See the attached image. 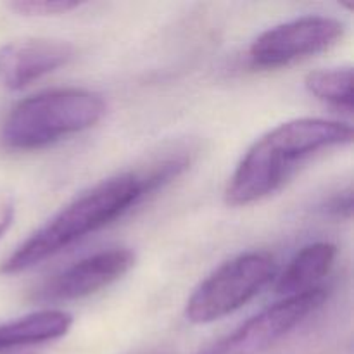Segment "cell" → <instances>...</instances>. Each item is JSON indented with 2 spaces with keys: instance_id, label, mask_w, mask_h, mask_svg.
Listing matches in <instances>:
<instances>
[{
  "instance_id": "8",
  "label": "cell",
  "mask_w": 354,
  "mask_h": 354,
  "mask_svg": "<svg viewBox=\"0 0 354 354\" xmlns=\"http://www.w3.org/2000/svg\"><path fill=\"white\" fill-rule=\"evenodd\" d=\"M75 47L50 38H28L0 47V86L23 90L44 76L69 64Z\"/></svg>"
},
{
  "instance_id": "12",
  "label": "cell",
  "mask_w": 354,
  "mask_h": 354,
  "mask_svg": "<svg viewBox=\"0 0 354 354\" xmlns=\"http://www.w3.org/2000/svg\"><path fill=\"white\" fill-rule=\"evenodd\" d=\"M82 6L73 0H17L10 2L9 9L16 10L21 16H59Z\"/></svg>"
},
{
  "instance_id": "3",
  "label": "cell",
  "mask_w": 354,
  "mask_h": 354,
  "mask_svg": "<svg viewBox=\"0 0 354 354\" xmlns=\"http://www.w3.org/2000/svg\"><path fill=\"white\" fill-rule=\"evenodd\" d=\"M106 100L86 88H54L19 100L3 120L0 142L10 151H40L95 127Z\"/></svg>"
},
{
  "instance_id": "2",
  "label": "cell",
  "mask_w": 354,
  "mask_h": 354,
  "mask_svg": "<svg viewBox=\"0 0 354 354\" xmlns=\"http://www.w3.org/2000/svg\"><path fill=\"white\" fill-rule=\"evenodd\" d=\"M353 142L351 124L324 118H297L254 142L230 176L225 201L244 207L275 194L297 166L318 152Z\"/></svg>"
},
{
  "instance_id": "6",
  "label": "cell",
  "mask_w": 354,
  "mask_h": 354,
  "mask_svg": "<svg viewBox=\"0 0 354 354\" xmlns=\"http://www.w3.org/2000/svg\"><path fill=\"white\" fill-rule=\"evenodd\" d=\"M327 299L325 287L283 297L221 337L201 354H263L299 327Z\"/></svg>"
},
{
  "instance_id": "5",
  "label": "cell",
  "mask_w": 354,
  "mask_h": 354,
  "mask_svg": "<svg viewBox=\"0 0 354 354\" xmlns=\"http://www.w3.org/2000/svg\"><path fill=\"white\" fill-rule=\"evenodd\" d=\"M346 26L328 16H303L263 31L249 48V62L277 69L330 50L342 40Z\"/></svg>"
},
{
  "instance_id": "13",
  "label": "cell",
  "mask_w": 354,
  "mask_h": 354,
  "mask_svg": "<svg viewBox=\"0 0 354 354\" xmlns=\"http://www.w3.org/2000/svg\"><path fill=\"white\" fill-rule=\"evenodd\" d=\"M324 213L332 218H341V220H349L353 213V194L351 189L339 192L332 196L330 199L325 203Z\"/></svg>"
},
{
  "instance_id": "4",
  "label": "cell",
  "mask_w": 354,
  "mask_h": 354,
  "mask_svg": "<svg viewBox=\"0 0 354 354\" xmlns=\"http://www.w3.org/2000/svg\"><path fill=\"white\" fill-rule=\"evenodd\" d=\"M275 275L277 263L270 252L249 251L228 259L190 294L187 320L206 325L235 313L268 287Z\"/></svg>"
},
{
  "instance_id": "9",
  "label": "cell",
  "mask_w": 354,
  "mask_h": 354,
  "mask_svg": "<svg viewBox=\"0 0 354 354\" xmlns=\"http://www.w3.org/2000/svg\"><path fill=\"white\" fill-rule=\"evenodd\" d=\"M335 258L337 248L330 242H313L304 245L277 279V292L283 297H290L318 289L322 287V280L330 273Z\"/></svg>"
},
{
  "instance_id": "10",
  "label": "cell",
  "mask_w": 354,
  "mask_h": 354,
  "mask_svg": "<svg viewBox=\"0 0 354 354\" xmlns=\"http://www.w3.org/2000/svg\"><path fill=\"white\" fill-rule=\"evenodd\" d=\"M73 327V315L64 310H40L0 324V354L64 337Z\"/></svg>"
},
{
  "instance_id": "7",
  "label": "cell",
  "mask_w": 354,
  "mask_h": 354,
  "mask_svg": "<svg viewBox=\"0 0 354 354\" xmlns=\"http://www.w3.org/2000/svg\"><path fill=\"white\" fill-rule=\"evenodd\" d=\"M135 265V252L127 248H114L95 252L73 263L45 280L33 292L37 303H68L83 299L127 275Z\"/></svg>"
},
{
  "instance_id": "1",
  "label": "cell",
  "mask_w": 354,
  "mask_h": 354,
  "mask_svg": "<svg viewBox=\"0 0 354 354\" xmlns=\"http://www.w3.org/2000/svg\"><path fill=\"white\" fill-rule=\"evenodd\" d=\"M190 162L192 158L182 151L158 159L144 169L121 173L97 183L33 232L2 263L0 272L3 275L26 272L86 235L107 227L149 196L178 178Z\"/></svg>"
},
{
  "instance_id": "14",
  "label": "cell",
  "mask_w": 354,
  "mask_h": 354,
  "mask_svg": "<svg viewBox=\"0 0 354 354\" xmlns=\"http://www.w3.org/2000/svg\"><path fill=\"white\" fill-rule=\"evenodd\" d=\"M14 213H16V207H14L12 199H10L9 196L0 194V239L3 237V234H6L10 228V225H12Z\"/></svg>"
},
{
  "instance_id": "11",
  "label": "cell",
  "mask_w": 354,
  "mask_h": 354,
  "mask_svg": "<svg viewBox=\"0 0 354 354\" xmlns=\"http://www.w3.org/2000/svg\"><path fill=\"white\" fill-rule=\"evenodd\" d=\"M304 86L315 99L342 111L353 109V69H318L304 80Z\"/></svg>"
}]
</instances>
